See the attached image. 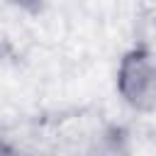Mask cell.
<instances>
[{
  "mask_svg": "<svg viewBox=\"0 0 156 156\" xmlns=\"http://www.w3.org/2000/svg\"><path fill=\"white\" fill-rule=\"evenodd\" d=\"M115 88L122 102L134 112H156V49L134 46L117 66Z\"/></svg>",
  "mask_w": 156,
  "mask_h": 156,
  "instance_id": "6da1fadb",
  "label": "cell"
},
{
  "mask_svg": "<svg viewBox=\"0 0 156 156\" xmlns=\"http://www.w3.org/2000/svg\"><path fill=\"white\" fill-rule=\"evenodd\" d=\"M17 2H22V5H24V2H34V0H17Z\"/></svg>",
  "mask_w": 156,
  "mask_h": 156,
  "instance_id": "7a4b0ae2",
  "label": "cell"
}]
</instances>
